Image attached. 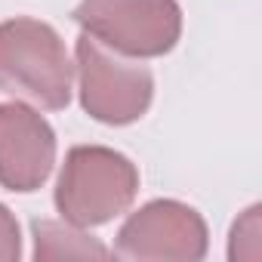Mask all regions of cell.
Here are the masks:
<instances>
[{
    "instance_id": "cell-3",
    "label": "cell",
    "mask_w": 262,
    "mask_h": 262,
    "mask_svg": "<svg viewBox=\"0 0 262 262\" xmlns=\"http://www.w3.org/2000/svg\"><path fill=\"white\" fill-rule=\"evenodd\" d=\"M71 19L83 34L126 59L167 56L182 37L176 0H80Z\"/></svg>"
},
{
    "instance_id": "cell-6",
    "label": "cell",
    "mask_w": 262,
    "mask_h": 262,
    "mask_svg": "<svg viewBox=\"0 0 262 262\" xmlns=\"http://www.w3.org/2000/svg\"><path fill=\"white\" fill-rule=\"evenodd\" d=\"M56 167V129L19 102L0 105V185L37 191Z\"/></svg>"
},
{
    "instance_id": "cell-4",
    "label": "cell",
    "mask_w": 262,
    "mask_h": 262,
    "mask_svg": "<svg viewBox=\"0 0 262 262\" xmlns=\"http://www.w3.org/2000/svg\"><path fill=\"white\" fill-rule=\"evenodd\" d=\"M80 77V108L108 126H126L145 117L155 99V74L142 62H126L96 37L80 34L74 47Z\"/></svg>"
},
{
    "instance_id": "cell-1",
    "label": "cell",
    "mask_w": 262,
    "mask_h": 262,
    "mask_svg": "<svg viewBox=\"0 0 262 262\" xmlns=\"http://www.w3.org/2000/svg\"><path fill=\"white\" fill-rule=\"evenodd\" d=\"M71 77L74 65L53 25L25 16L0 22V93L62 111L71 102Z\"/></svg>"
},
{
    "instance_id": "cell-8",
    "label": "cell",
    "mask_w": 262,
    "mask_h": 262,
    "mask_svg": "<svg viewBox=\"0 0 262 262\" xmlns=\"http://www.w3.org/2000/svg\"><path fill=\"white\" fill-rule=\"evenodd\" d=\"M22 256V234H19V222L10 213L7 204H0V259L4 262H16Z\"/></svg>"
},
{
    "instance_id": "cell-5",
    "label": "cell",
    "mask_w": 262,
    "mask_h": 262,
    "mask_svg": "<svg viewBox=\"0 0 262 262\" xmlns=\"http://www.w3.org/2000/svg\"><path fill=\"white\" fill-rule=\"evenodd\" d=\"M210 250V231L204 216L182 201H151L129 216L114 241L117 259H173L201 262Z\"/></svg>"
},
{
    "instance_id": "cell-7",
    "label": "cell",
    "mask_w": 262,
    "mask_h": 262,
    "mask_svg": "<svg viewBox=\"0 0 262 262\" xmlns=\"http://www.w3.org/2000/svg\"><path fill=\"white\" fill-rule=\"evenodd\" d=\"M34 259H108V247L71 222L34 219Z\"/></svg>"
},
{
    "instance_id": "cell-2",
    "label": "cell",
    "mask_w": 262,
    "mask_h": 262,
    "mask_svg": "<svg viewBox=\"0 0 262 262\" xmlns=\"http://www.w3.org/2000/svg\"><path fill=\"white\" fill-rule=\"evenodd\" d=\"M139 170L126 155L105 145H74L56 182V210L77 228H96L133 207Z\"/></svg>"
}]
</instances>
